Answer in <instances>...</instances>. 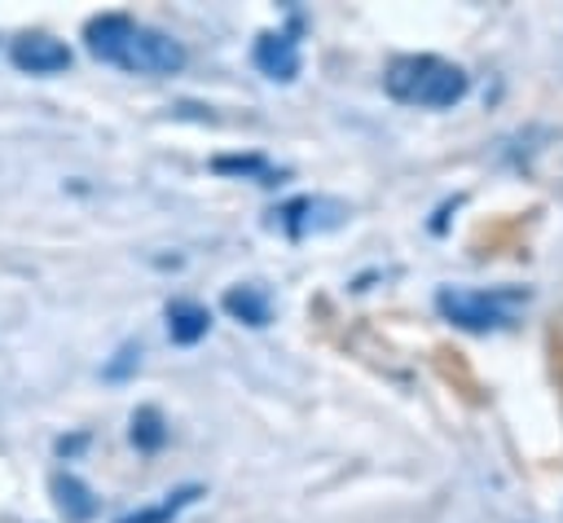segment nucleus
I'll list each match as a JSON object with an SVG mask.
<instances>
[{"instance_id": "1", "label": "nucleus", "mask_w": 563, "mask_h": 523, "mask_svg": "<svg viewBox=\"0 0 563 523\" xmlns=\"http://www.w3.org/2000/svg\"><path fill=\"white\" fill-rule=\"evenodd\" d=\"M84 48L106 62L119 66L128 75H176L185 66V44L172 40L158 26H145L128 13H97L84 22Z\"/></svg>"}, {"instance_id": "2", "label": "nucleus", "mask_w": 563, "mask_h": 523, "mask_svg": "<svg viewBox=\"0 0 563 523\" xmlns=\"http://www.w3.org/2000/svg\"><path fill=\"white\" fill-rule=\"evenodd\" d=\"M383 88L405 105L449 110L466 97L471 79L457 62H444L435 53H405V57H391V66L383 75Z\"/></svg>"}, {"instance_id": "3", "label": "nucleus", "mask_w": 563, "mask_h": 523, "mask_svg": "<svg viewBox=\"0 0 563 523\" xmlns=\"http://www.w3.org/2000/svg\"><path fill=\"white\" fill-rule=\"evenodd\" d=\"M528 303V290H466V286H444L435 294V308L444 321L462 330H501L519 316Z\"/></svg>"}, {"instance_id": "4", "label": "nucleus", "mask_w": 563, "mask_h": 523, "mask_svg": "<svg viewBox=\"0 0 563 523\" xmlns=\"http://www.w3.org/2000/svg\"><path fill=\"white\" fill-rule=\"evenodd\" d=\"M9 62L22 75H62V70H70L75 53H70L66 40H57L48 31H26V35H18L9 44Z\"/></svg>"}, {"instance_id": "5", "label": "nucleus", "mask_w": 563, "mask_h": 523, "mask_svg": "<svg viewBox=\"0 0 563 523\" xmlns=\"http://www.w3.org/2000/svg\"><path fill=\"white\" fill-rule=\"evenodd\" d=\"M255 66L268 79L290 84L299 75V40H295V31H264L255 40Z\"/></svg>"}, {"instance_id": "6", "label": "nucleus", "mask_w": 563, "mask_h": 523, "mask_svg": "<svg viewBox=\"0 0 563 523\" xmlns=\"http://www.w3.org/2000/svg\"><path fill=\"white\" fill-rule=\"evenodd\" d=\"M48 492H53V510H57L66 523H92V514H97V497H92V488H88L79 475H70V470H53Z\"/></svg>"}, {"instance_id": "7", "label": "nucleus", "mask_w": 563, "mask_h": 523, "mask_svg": "<svg viewBox=\"0 0 563 523\" xmlns=\"http://www.w3.org/2000/svg\"><path fill=\"white\" fill-rule=\"evenodd\" d=\"M207 330H211L207 303H198V299H172L167 303V334H172V343L194 347L198 338H207Z\"/></svg>"}, {"instance_id": "8", "label": "nucleus", "mask_w": 563, "mask_h": 523, "mask_svg": "<svg viewBox=\"0 0 563 523\" xmlns=\"http://www.w3.org/2000/svg\"><path fill=\"white\" fill-rule=\"evenodd\" d=\"M224 312H229L233 321L260 330V325L273 321V299H268L264 286H229V290H224Z\"/></svg>"}, {"instance_id": "9", "label": "nucleus", "mask_w": 563, "mask_h": 523, "mask_svg": "<svg viewBox=\"0 0 563 523\" xmlns=\"http://www.w3.org/2000/svg\"><path fill=\"white\" fill-rule=\"evenodd\" d=\"M202 497V488L198 483H185V488H176V492H167L158 505H145V510H132V514H123L119 523H172L185 505H194Z\"/></svg>"}, {"instance_id": "10", "label": "nucleus", "mask_w": 563, "mask_h": 523, "mask_svg": "<svg viewBox=\"0 0 563 523\" xmlns=\"http://www.w3.org/2000/svg\"><path fill=\"white\" fill-rule=\"evenodd\" d=\"M132 444L141 448V453H154V448H163V439H167V426H163V413L154 409V404H141L136 413H132Z\"/></svg>"}, {"instance_id": "11", "label": "nucleus", "mask_w": 563, "mask_h": 523, "mask_svg": "<svg viewBox=\"0 0 563 523\" xmlns=\"http://www.w3.org/2000/svg\"><path fill=\"white\" fill-rule=\"evenodd\" d=\"M211 167H216V171H233V176H260V171H264V158H255V154H238V158L220 154Z\"/></svg>"}, {"instance_id": "12", "label": "nucleus", "mask_w": 563, "mask_h": 523, "mask_svg": "<svg viewBox=\"0 0 563 523\" xmlns=\"http://www.w3.org/2000/svg\"><path fill=\"white\" fill-rule=\"evenodd\" d=\"M136 360H141V347H132V343H128V347H119V352H114V360H110L101 374H106L110 382H119V378H128V374L136 369Z\"/></svg>"}]
</instances>
